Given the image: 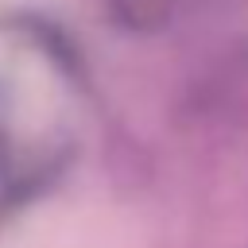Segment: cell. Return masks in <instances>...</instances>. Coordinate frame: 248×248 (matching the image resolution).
Masks as SVG:
<instances>
[{"label":"cell","instance_id":"6da1fadb","mask_svg":"<svg viewBox=\"0 0 248 248\" xmlns=\"http://www.w3.org/2000/svg\"><path fill=\"white\" fill-rule=\"evenodd\" d=\"M132 221L93 205H62L27 217L0 248H132Z\"/></svg>","mask_w":248,"mask_h":248}]
</instances>
